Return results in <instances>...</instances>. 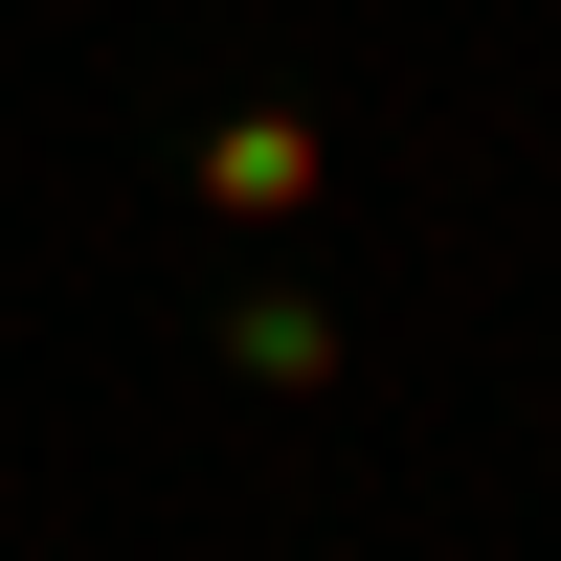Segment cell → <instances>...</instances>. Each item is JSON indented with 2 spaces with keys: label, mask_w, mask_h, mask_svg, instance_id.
Segmentation results:
<instances>
[{
  "label": "cell",
  "mask_w": 561,
  "mask_h": 561,
  "mask_svg": "<svg viewBox=\"0 0 561 561\" xmlns=\"http://www.w3.org/2000/svg\"><path fill=\"white\" fill-rule=\"evenodd\" d=\"M314 180H337V135H314V113H225V135H203V203H225V225H293Z\"/></svg>",
  "instance_id": "obj_1"
},
{
  "label": "cell",
  "mask_w": 561,
  "mask_h": 561,
  "mask_svg": "<svg viewBox=\"0 0 561 561\" xmlns=\"http://www.w3.org/2000/svg\"><path fill=\"white\" fill-rule=\"evenodd\" d=\"M225 359H248L270 404H314V382H337V314H314V293H225Z\"/></svg>",
  "instance_id": "obj_2"
}]
</instances>
